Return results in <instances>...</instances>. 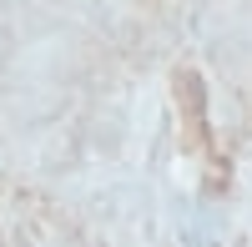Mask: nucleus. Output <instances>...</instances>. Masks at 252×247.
Instances as JSON below:
<instances>
[]
</instances>
